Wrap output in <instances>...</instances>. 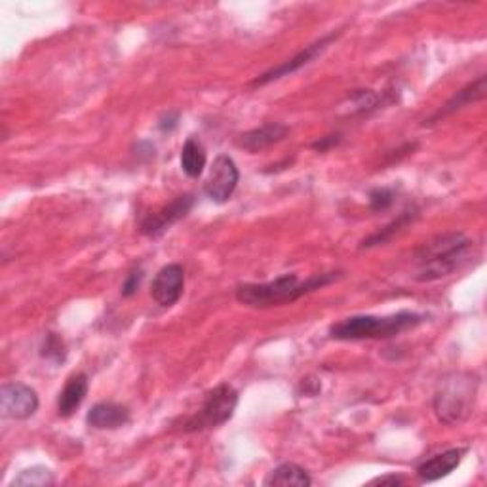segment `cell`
I'll list each match as a JSON object with an SVG mask.
<instances>
[{"label":"cell","mask_w":487,"mask_h":487,"mask_svg":"<svg viewBox=\"0 0 487 487\" xmlns=\"http://www.w3.org/2000/svg\"><path fill=\"white\" fill-rule=\"evenodd\" d=\"M341 133H329L326 137H320L318 142L312 143V151H317V152H327L329 149H334L341 143Z\"/></svg>","instance_id":"24"},{"label":"cell","mask_w":487,"mask_h":487,"mask_svg":"<svg viewBox=\"0 0 487 487\" xmlns=\"http://www.w3.org/2000/svg\"><path fill=\"white\" fill-rule=\"evenodd\" d=\"M372 485H392V487H398V485H404L406 480L402 476L398 474H387V476H379L375 480L370 482Z\"/></svg>","instance_id":"25"},{"label":"cell","mask_w":487,"mask_h":487,"mask_svg":"<svg viewBox=\"0 0 487 487\" xmlns=\"http://www.w3.org/2000/svg\"><path fill=\"white\" fill-rule=\"evenodd\" d=\"M394 190L389 188V187H379V188H373L370 193V207L372 212H385L389 210V207L394 204Z\"/></svg>","instance_id":"22"},{"label":"cell","mask_w":487,"mask_h":487,"mask_svg":"<svg viewBox=\"0 0 487 487\" xmlns=\"http://www.w3.org/2000/svg\"><path fill=\"white\" fill-rule=\"evenodd\" d=\"M485 75L478 77L474 82H471L468 86H464L463 90H459L454 97H451L446 106L442 109H438L436 113H434L428 120H425V124H436L438 120L449 116V115H454L468 106H473V103H478L485 97Z\"/></svg>","instance_id":"14"},{"label":"cell","mask_w":487,"mask_h":487,"mask_svg":"<svg viewBox=\"0 0 487 487\" xmlns=\"http://www.w3.org/2000/svg\"><path fill=\"white\" fill-rule=\"evenodd\" d=\"M288 135H289V128L286 124H282V122H271V124H263L238 135L236 147L255 154L284 142Z\"/></svg>","instance_id":"11"},{"label":"cell","mask_w":487,"mask_h":487,"mask_svg":"<svg viewBox=\"0 0 487 487\" xmlns=\"http://www.w3.org/2000/svg\"><path fill=\"white\" fill-rule=\"evenodd\" d=\"M41 356L46 360L56 362V363L65 362L67 349H65L63 339L58 334H48L42 346H41Z\"/></svg>","instance_id":"20"},{"label":"cell","mask_w":487,"mask_h":487,"mask_svg":"<svg viewBox=\"0 0 487 487\" xmlns=\"http://www.w3.org/2000/svg\"><path fill=\"white\" fill-rule=\"evenodd\" d=\"M312 483V478L305 471L303 466L293 464V463H284L280 466H276L274 471L265 478V485L269 487H307Z\"/></svg>","instance_id":"16"},{"label":"cell","mask_w":487,"mask_h":487,"mask_svg":"<svg viewBox=\"0 0 487 487\" xmlns=\"http://www.w3.org/2000/svg\"><path fill=\"white\" fill-rule=\"evenodd\" d=\"M351 103L356 113L363 115V113H370V111H375L379 106H381V96L373 90H356L351 94Z\"/></svg>","instance_id":"21"},{"label":"cell","mask_w":487,"mask_h":487,"mask_svg":"<svg viewBox=\"0 0 487 487\" xmlns=\"http://www.w3.org/2000/svg\"><path fill=\"white\" fill-rule=\"evenodd\" d=\"M343 276V272H324L299 280L298 274H284L278 276L271 282L263 284H242L236 288V299L238 303L246 305L250 308H271V307H282L293 301L301 299L303 295H308L324 286L332 284Z\"/></svg>","instance_id":"1"},{"label":"cell","mask_w":487,"mask_h":487,"mask_svg":"<svg viewBox=\"0 0 487 487\" xmlns=\"http://www.w3.org/2000/svg\"><path fill=\"white\" fill-rule=\"evenodd\" d=\"M423 322L417 312H398L392 317H351L329 327V337L337 341H363V339H391L413 329Z\"/></svg>","instance_id":"3"},{"label":"cell","mask_w":487,"mask_h":487,"mask_svg":"<svg viewBox=\"0 0 487 487\" xmlns=\"http://www.w3.org/2000/svg\"><path fill=\"white\" fill-rule=\"evenodd\" d=\"M466 451H468L466 447H454V449L444 451V454L432 457L417 466V476H419V480L425 483L438 482L449 476L461 464L463 457L466 455Z\"/></svg>","instance_id":"12"},{"label":"cell","mask_w":487,"mask_h":487,"mask_svg":"<svg viewBox=\"0 0 487 487\" xmlns=\"http://www.w3.org/2000/svg\"><path fill=\"white\" fill-rule=\"evenodd\" d=\"M56 483V478L54 474H51L50 468L46 466H31V468H25V471H22L20 474H17L12 482V485H25V487H48V485H54Z\"/></svg>","instance_id":"19"},{"label":"cell","mask_w":487,"mask_h":487,"mask_svg":"<svg viewBox=\"0 0 487 487\" xmlns=\"http://www.w3.org/2000/svg\"><path fill=\"white\" fill-rule=\"evenodd\" d=\"M417 216H419V214H417V210H406V212H402L392 223H389L387 227H382L379 233H375V234L365 238L362 242L360 248H373V246H381V244L391 242L394 236H398L404 229H408L409 225L417 219Z\"/></svg>","instance_id":"18"},{"label":"cell","mask_w":487,"mask_h":487,"mask_svg":"<svg viewBox=\"0 0 487 487\" xmlns=\"http://www.w3.org/2000/svg\"><path fill=\"white\" fill-rule=\"evenodd\" d=\"M142 282H143V271L142 269L132 271L126 276L124 284H122V295H124V298H133V295L139 289V286H142Z\"/></svg>","instance_id":"23"},{"label":"cell","mask_w":487,"mask_h":487,"mask_svg":"<svg viewBox=\"0 0 487 487\" xmlns=\"http://www.w3.org/2000/svg\"><path fill=\"white\" fill-rule=\"evenodd\" d=\"M183 288H185V271L181 265L171 263L156 272L151 286V295L156 305L170 308L181 299Z\"/></svg>","instance_id":"10"},{"label":"cell","mask_w":487,"mask_h":487,"mask_svg":"<svg viewBox=\"0 0 487 487\" xmlns=\"http://www.w3.org/2000/svg\"><path fill=\"white\" fill-rule=\"evenodd\" d=\"M193 206H195L193 195H181L178 198H173L170 204L162 206L159 212L149 214L142 221V225H139V231L149 238H159L178 221H181L190 210H193Z\"/></svg>","instance_id":"7"},{"label":"cell","mask_w":487,"mask_h":487,"mask_svg":"<svg viewBox=\"0 0 487 487\" xmlns=\"http://www.w3.org/2000/svg\"><path fill=\"white\" fill-rule=\"evenodd\" d=\"M88 377L84 373H77L67 379L63 391L58 398V413L60 417H71L84 402L86 394H88Z\"/></svg>","instance_id":"15"},{"label":"cell","mask_w":487,"mask_h":487,"mask_svg":"<svg viewBox=\"0 0 487 487\" xmlns=\"http://www.w3.org/2000/svg\"><path fill=\"white\" fill-rule=\"evenodd\" d=\"M206 162H207V156H206L204 145L198 142V139L188 137L181 149V170L188 178L197 179L202 176Z\"/></svg>","instance_id":"17"},{"label":"cell","mask_w":487,"mask_h":487,"mask_svg":"<svg viewBox=\"0 0 487 487\" xmlns=\"http://www.w3.org/2000/svg\"><path fill=\"white\" fill-rule=\"evenodd\" d=\"M238 406V392L229 382H221L206 394L200 411L183 421V432H198L206 428H217L233 419Z\"/></svg>","instance_id":"5"},{"label":"cell","mask_w":487,"mask_h":487,"mask_svg":"<svg viewBox=\"0 0 487 487\" xmlns=\"http://www.w3.org/2000/svg\"><path fill=\"white\" fill-rule=\"evenodd\" d=\"M478 381L471 373L447 375L434 396V413L446 425H457L473 413Z\"/></svg>","instance_id":"4"},{"label":"cell","mask_w":487,"mask_h":487,"mask_svg":"<svg viewBox=\"0 0 487 487\" xmlns=\"http://www.w3.org/2000/svg\"><path fill=\"white\" fill-rule=\"evenodd\" d=\"M130 419V409L115 402H99L86 415V423L96 430H116L126 427Z\"/></svg>","instance_id":"13"},{"label":"cell","mask_w":487,"mask_h":487,"mask_svg":"<svg viewBox=\"0 0 487 487\" xmlns=\"http://www.w3.org/2000/svg\"><path fill=\"white\" fill-rule=\"evenodd\" d=\"M240 181V171L236 162L227 154H219L214 161L207 179L204 183V193L216 204H225L231 200Z\"/></svg>","instance_id":"6"},{"label":"cell","mask_w":487,"mask_h":487,"mask_svg":"<svg viewBox=\"0 0 487 487\" xmlns=\"http://www.w3.org/2000/svg\"><path fill=\"white\" fill-rule=\"evenodd\" d=\"M161 130L162 132H171L173 128H176L178 126V115H173V113H170L168 116H164L162 120H161Z\"/></svg>","instance_id":"26"},{"label":"cell","mask_w":487,"mask_h":487,"mask_svg":"<svg viewBox=\"0 0 487 487\" xmlns=\"http://www.w3.org/2000/svg\"><path fill=\"white\" fill-rule=\"evenodd\" d=\"M473 248L474 242L463 233H447L425 242L415 253V280L425 284L451 276L466 263Z\"/></svg>","instance_id":"2"},{"label":"cell","mask_w":487,"mask_h":487,"mask_svg":"<svg viewBox=\"0 0 487 487\" xmlns=\"http://www.w3.org/2000/svg\"><path fill=\"white\" fill-rule=\"evenodd\" d=\"M0 406L8 419L27 421L39 409V396L23 382H6L0 389Z\"/></svg>","instance_id":"8"},{"label":"cell","mask_w":487,"mask_h":487,"mask_svg":"<svg viewBox=\"0 0 487 487\" xmlns=\"http://www.w3.org/2000/svg\"><path fill=\"white\" fill-rule=\"evenodd\" d=\"M335 39H337V34L332 32V34H327V37H322L320 41H317L315 44L307 46V48L301 50L299 54L295 56V58L284 61L282 65L272 67L271 71H267V73H263V75H259V77L252 82V88H261V86H267V84H271V82H274V80H280V78H284V77L293 75L295 71H299V69H303V67L308 65L310 61H315V60L322 54V51H324L329 44H332Z\"/></svg>","instance_id":"9"}]
</instances>
